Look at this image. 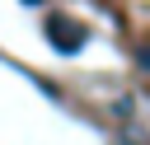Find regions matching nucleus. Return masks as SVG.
Returning <instances> with one entry per match:
<instances>
[{
	"label": "nucleus",
	"instance_id": "obj_1",
	"mask_svg": "<svg viewBox=\"0 0 150 145\" xmlns=\"http://www.w3.org/2000/svg\"><path fill=\"white\" fill-rule=\"evenodd\" d=\"M47 42H52L61 56H75V51L84 47V28L70 23V19H52V23H47Z\"/></svg>",
	"mask_w": 150,
	"mask_h": 145
},
{
	"label": "nucleus",
	"instance_id": "obj_2",
	"mask_svg": "<svg viewBox=\"0 0 150 145\" xmlns=\"http://www.w3.org/2000/svg\"><path fill=\"white\" fill-rule=\"evenodd\" d=\"M136 61H141V70L150 75V42H141V47H136Z\"/></svg>",
	"mask_w": 150,
	"mask_h": 145
},
{
	"label": "nucleus",
	"instance_id": "obj_3",
	"mask_svg": "<svg viewBox=\"0 0 150 145\" xmlns=\"http://www.w3.org/2000/svg\"><path fill=\"white\" fill-rule=\"evenodd\" d=\"M23 5H42V0H23Z\"/></svg>",
	"mask_w": 150,
	"mask_h": 145
}]
</instances>
